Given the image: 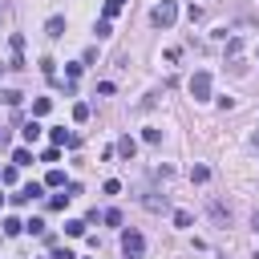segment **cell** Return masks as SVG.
Wrapping results in <instances>:
<instances>
[{
  "label": "cell",
  "instance_id": "1",
  "mask_svg": "<svg viewBox=\"0 0 259 259\" xmlns=\"http://www.w3.org/2000/svg\"><path fill=\"white\" fill-rule=\"evenodd\" d=\"M174 16H178V4H174V0H162V4L150 8V24H158V28H170Z\"/></svg>",
  "mask_w": 259,
  "mask_h": 259
},
{
  "label": "cell",
  "instance_id": "2",
  "mask_svg": "<svg viewBox=\"0 0 259 259\" xmlns=\"http://www.w3.org/2000/svg\"><path fill=\"white\" fill-rule=\"evenodd\" d=\"M190 97H194V101H206V97H210V73H206V69H198V73L190 77Z\"/></svg>",
  "mask_w": 259,
  "mask_h": 259
},
{
  "label": "cell",
  "instance_id": "3",
  "mask_svg": "<svg viewBox=\"0 0 259 259\" xmlns=\"http://www.w3.org/2000/svg\"><path fill=\"white\" fill-rule=\"evenodd\" d=\"M121 251H125V259H138V255L146 251V239H142L138 231H125V235H121Z\"/></svg>",
  "mask_w": 259,
  "mask_h": 259
},
{
  "label": "cell",
  "instance_id": "4",
  "mask_svg": "<svg viewBox=\"0 0 259 259\" xmlns=\"http://www.w3.org/2000/svg\"><path fill=\"white\" fill-rule=\"evenodd\" d=\"M20 65H24V36L12 32V65L8 69H20Z\"/></svg>",
  "mask_w": 259,
  "mask_h": 259
},
{
  "label": "cell",
  "instance_id": "5",
  "mask_svg": "<svg viewBox=\"0 0 259 259\" xmlns=\"http://www.w3.org/2000/svg\"><path fill=\"white\" fill-rule=\"evenodd\" d=\"M32 198H40V182H28V186H20L12 194V202H32Z\"/></svg>",
  "mask_w": 259,
  "mask_h": 259
},
{
  "label": "cell",
  "instance_id": "6",
  "mask_svg": "<svg viewBox=\"0 0 259 259\" xmlns=\"http://www.w3.org/2000/svg\"><path fill=\"white\" fill-rule=\"evenodd\" d=\"M77 194H81V190H77V186H69L65 194H53V198H49V206H53V210H65V206H69Z\"/></svg>",
  "mask_w": 259,
  "mask_h": 259
},
{
  "label": "cell",
  "instance_id": "7",
  "mask_svg": "<svg viewBox=\"0 0 259 259\" xmlns=\"http://www.w3.org/2000/svg\"><path fill=\"white\" fill-rule=\"evenodd\" d=\"M142 206L158 214V210H166V194H154V190H146V194H142Z\"/></svg>",
  "mask_w": 259,
  "mask_h": 259
},
{
  "label": "cell",
  "instance_id": "8",
  "mask_svg": "<svg viewBox=\"0 0 259 259\" xmlns=\"http://www.w3.org/2000/svg\"><path fill=\"white\" fill-rule=\"evenodd\" d=\"M113 150H117V154H121V158H134V154H138V142H134V138H130V134H121V138H117V146H113Z\"/></svg>",
  "mask_w": 259,
  "mask_h": 259
},
{
  "label": "cell",
  "instance_id": "9",
  "mask_svg": "<svg viewBox=\"0 0 259 259\" xmlns=\"http://www.w3.org/2000/svg\"><path fill=\"white\" fill-rule=\"evenodd\" d=\"M49 138H53V146H77L81 142L77 134H65V130H49Z\"/></svg>",
  "mask_w": 259,
  "mask_h": 259
},
{
  "label": "cell",
  "instance_id": "10",
  "mask_svg": "<svg viewBox=\"0 0 259 259\" xmlns=\"http://www.w3.org/2000/svg\"><path fill=\"white\" fill-rule=\"evenodd\" d=\"M45 32L57 40V36H65V16H49V24H45Z\"/></svg>",
  "mask_w": 259,
  "mask_h": 259
},
{
  "label": "cell",
  "instance_id": "11",
  "mask_svg": "<svg viewBox=\"0 0 259 259\" xmlns=\"http://www.w3.org/2000/svg\"><path fill=\"white\" fill-rule=\"evenodd\" d=\"M210 219H214L219 227H227V223H231V210H227L223 202H210Z\"/></svg>",
  "mask_w": 259,
  "mask_h": 259
},
{
  "label": "cell",
  "instance_id": "12",
  "mask_svg": "<svg viewBox=\"0 0 259 259\" xmlns=\"http://www.w3.org/2000/svg\"><path fill=\"white\" fill-rule=\"evenodd\" d=\"M49 109H53V101H49V97H36V101H32V117H45Z\"/></svg>",
  "mask_w": 259,
  "mask_h": 259
},
{
  "label": "cell",
  "instance_id": "13",
  "mask_svg": "<svg viewBox=\"0 0 259 259\" xmlns=\"http://www.w3.org/2000/svg\"><path fill=\"white\" fill-rule=\"evenodd\" d=\"M20 134H24V142H36V138H40V125H36V117H32V121H24V130H20Z\"/></svg>",
  "mask_w": 259,
  "mask_h": 259
},
{
  "label": "cell",
  "instance_id": "14",
  "mask_svg": "<svg viewBox=\"0 0 259 259\" xmlns=\"http://www.w3.org/2000/svg\"><path fill=\"white\" fill-rule=\"evenodd\" d=\"M65 235L81 239V235H85V223H81V219H69V223H65Z\"/></svg>",
  "mask_w": 259,
  "mask_h": 259
},
{
  "label": "cell",
  "instance_id": "15",
  "mask_svg": "<svg viewBox=\"0 0 259 259\" xmlns=\"http://www.w3.org/2000/svg\"><path fill=\"white\" fill-rule=\"evenodd\" d=\"M40 73H45L49 81H57V61H53V57H45V61H40Z\"/></svg>",
  "mask_w": 259,
  "mask_h": 259
},
{
  "label": "cell",
  "instance_id": "16",
  "mask_svg": "<svg viewBox=\"0 0 259 259\" xmlns=\"http://www.w3.org/2000/svg\"><path fill=\"white\" fill-rule=\"evenodd\" d=\"M28 162H32V154H28L24 146H20V150H12V166H28Z\"/></svg>",
  "mask_w": 259,
  "mask_h": 259
},
{
  "label": "cell",
  "instance_id": "17",
  "mask_svg": "<svg viewBox=\"0 0 259 259\" xmlns=\"http://www.w3.org/2000/svg\"><path fill=\"white\" fill-rule=\"evenodd\" d=\"M121 8H125V0H105V20H113Z\"/></svg>",
  "mask_w": 259,
  "mask_h": 259
},
{
  "label": "cell",
  "instance_id": "18",
  "mask_svg": "<svg viewBox=\"0 0 259 259\" xmlns=\"http://www.w3.org/2000/svg\"><path fill=\"white\" fill-rule=\"evenodd\" d=\"M73 121H89V105H85V101L73 105Z\"/></svg>",
  "mask_w": 259,
  "mask_h": 259
},
{
  "label": "cell",
  "instance_id": "19",
  "mask_svg": "<svg viewBox=\"0 0 259 259\" xmlns=\"http://www.w3.org/2000/svg\"><path fill=\"white\" fill-rule=\"evenodd\" d=\"M206 178H210L206 166H190V182H206Z\"/></svg>",
  "mask_w": 259,
  "mask_h": 259
},
{
  "label": "cell",
  "instance_id": "20",
  "mask_svg": "<svg viewBox=\"0 0 259 259\" xmlns=\"http://www.w3.org/2000/svg\"><path fill=\"white\" fill-rule=\"evenodd\" d=\"M170 219H174V227H190V223H194V219H190V210H174Z\"/></svg>",
  "mask_w": 259,
  "mask_h": 259
},
{
  "label": "cell",
  "instance_id": "21",
  "mask_svg": "<svg viewBox=\"0 0 259 259\" xmlns=\"http://www.w3.org/2000/svg\"><path fill=\"white\" fill-rule=\"evenodd\" d=\"M20 231H24L20 219H4V235H20Z\"/></svg>",
  "mask_w": 259,
  "mask_h": 259
},
{
  "label": "cell",
  "instance_id": "22",
  "mask_svg": "<svg viewBox=\"0 0 259 259\" xmlns=\"http://www.w3.org/2000/svg\"><path fill=\"white\" fill-rule=\"evenodd\" d=\"M142 138H146L150 146H158V142H162V130H154V125H150V130H142Z\"/></svg>",
  "mask_w": 259,
  "mask_h": 259
},
{
  "label": "cell",
  "instance_id": "23",
  "mask_svg": "<svg viewBox=\"0 0 259 259\" xmlns=\"http://www.w3.org/2000/svg\"><path fill=\"white\" fill-rule=\"evenodd\" d=\"M0 182L12 186V182H16V166H4V170H0Z\"/></svg>",
  "mask_w": 259,
  "mask_h": 259
},
{
  "label": "cell",
  "instance_id": "24",
  "mask_svg": "<svg viewBox=\"0 0 259 259\" xmlns=\"http://www.w3.org/2000/svg\"><path fill=\"white\" fill-rule=\"evenodd\" d=\"M45 182H49V186H65V174H61V170H57V166H53V170H49V178H45Z\"/></svg>",
  "mask_w": 259,
  "mask_h": 259
},
{
  "label": "cell",
  "instance_id": "25",
  "mask_svg": "<svg viewBox=\"0 0 259 259\" xmlns=\"http://www.w3.org/2000/svg\"><path fill=\"white\" fill-rule=\"evenodd\" d=\"M93 32H97V36H109V32H113V28H109V20H105V16H101V20H97V24H93Z\"/></svg>",
  "mask_w": 259,
  "mask_h": 259
},
{
  "label": "cell",
  "instance_id": "26",
  "mask_svg": "<svg viewBox=\"0 0 259 259\" xmlns=\"http://www.w3.org/2000/svg\"><path fill=\"white\" fill-rule=\"evenodd\" d=\"M239 49H243V40H239V36H231V40H227V57H239Z\"/></svg>",
  "mask_w": 259,
  "mask_h": 259
},
{
  "label": "cell",
  "instance_id": "27",
  "mask_svg": "<svg viewBox=\"0 0 259 259\" xmlns=\"http://www.w3.org/2000/svg\"><path fill=\"white\" fill-rule=\"evenodd\" d=\"M101 219H105V223H109V227H117V223H121V210H113V206H109V210H105V214H101Z\"/></svg>",
  "mask_w": 259,
  "mask_h": 259
},
{
  "label": "cell",
  "instance_id": "28",
  "mask_svg": "<svg viewBox=\"0 0 259 259\" xmlns=\"http://www.w3.org/2000/svg\"><path fill=\"white\" fill-rule=\"evenodd\" d=\"M24 231H32V235H45V223H40V219H28V223H24Z\"/></svg>",
  "mask_w": 259,
  "mask_h": 259
},
{
  "label": "cell",
  "instance_id": "29",
  "mask_svg": "<svg viewBox=\"0 0 259 259\" xmlns=\"http://www.w3.org/2000/svg\"><path fill=\"white\" fill-rule=\"evenodd\" d=\"M101 190H105V194H117V190H121V182H117V178H105V186H101Z\"/></svg>",
  "mask_w": 259,
  "mask_h": 259
},
{
  "label": "cell",
  "instance_id": "30",
  "mask_svg": "<svg viewBox=\"0 0 259 259\" xmlns=\"http://www.w3.org/2000/svg\"><path fill=\"white\" fill-rule=\"evenodd\" d=\"M53 259H77V255H73V251H69V247H61V251H57V255H53Z\"/></svg>",
  "mask_w": 259,
  "mask_h": 259
},
{
  "label": "cell",
  "instance_id": "31",
  "mask_svg": "<svg viewBox=\"0 0 259 259\" xmlns=\"http://www.w3.org/2000/svg\"><path fill=\"white\" fill-rule=\"evenodd\" d=\"M251 227H255V231H259V210H255V214H251Z\"/></svg>",
  "mask_w": 259,
  "mask_h": 259
},
{
  "label": "cell",
  "instance_id": "32",
  "mask_svg": "<svg viewBox=\"0 0 259 259\" xmlns=\"http://www.w3.org/2000/svg\"><path fill=\"white\" fill-rule=\"evenodd\" d=\"M255 146H259V138H255Z\"/></svg>",
  "mask_w": 259,
  "mask_h": 259
},
{
  "label": "cell",
  "instance_id": "33",
  "mask_svg": "<svg viewBox=\"0 0 259 259\" xmlns=\"http://www.w3.org/2000/svg\"><path fill=\"white\" fill-rule=\"evenodd\" d=\"M0 138H4V134H0Z\"/></svg>",
  "mask_w": 259,
  "mask_h": 259
}]
</instances>
